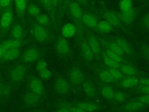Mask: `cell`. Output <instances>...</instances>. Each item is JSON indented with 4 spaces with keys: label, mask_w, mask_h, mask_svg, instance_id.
I'll use <instances>...</instances> for the list:
<instances>
[{
    "label": "cell",
    "mask_w": 149,
    "mask_h": 112,
    "mask_svg": "<svg viewBox=\"0 0 149 112\" xmlns=\"http://www.w3.org/2000/svg\"><path fill=\"white\" fill-rule=\"evenodd\" d=\"M13 20V11L10 5L3 9L1 13L0 29L2 33H5L10 26Z\"/></svg>",
    "instance_id": "6da1fadb"
},
{
    "label": "cell",
    "mask_w": 149,
    "mask_h": 112,
    "mask_svg": "<svg viewBox=\"0 0 149 112\" xmlns=\"http://www.w3.org/2000/svg\"><path fill=\"white\" fill-rule=\"evenodd\" d=\"M42 56V51L38 48L32 47L25 51L22 60L24 63H31L39 60Z\"/></svg>",
    "instance_id": "7a4b0ae2"
},
{
    "label": "cell",
    "mask_w": 149,
    "mask_h": 112,
    "mask_svg": "<svg viewBox=\"0 0 149 112\" xmlns=\"http://www.w3.org/2000/svg\"><path fill=\"white\" fill-rule=\"evenodd\" d=\"M41 96L30 91L26 93L22 97V103L26 107H33L40 103Z\"/></svg>",
    "instance_id": "3957f363"
},
{
    "label": "cell",
    "mask_w": 149,
    "mask_h": 112,
    "mask_svg": "<svg viewBox=\"0 0 149 112\" xmlns=\"http://www.w3.org/2000/svg\"><path fill=\"white\" fill-rule=\"evenodd\" d=\"M27 71V66L23 64L16 65L12 69L10 74V79L13 82H20L24 76Z\"/></svg>",
    "instance_id": "277c9868"
},
{
    "label": "cell",
    "mask_w": 149,
    "mask_h": 112,
    "mask_svg": "<svg viewBox=\"0 0 149 112\" xmlns=\"http://www.w3.org/2000/svg\"><path fill=\"white\" fill-rule=\"evenodd\" d=\"M29 87L32 91L40 96L44 94V86L42 81L36 76H31L29 80Z\"/></svg>",
    "instance_id": "5b68a950"
},
{
    "label": "cell",
    "mask_w": 149,
    "mask_h": 112,
    "mask_svg": "<svg viewBox=\"0 0 149 112\" xmlns=\"http://www.w3.org/2000/svg\"><path fill=\"white\" fill-rule=\"evenodd\" d=\"M54 88L57 93L63 95L66 94L69 92V85L64 78L59 76L55 80Z\"/></svg>",
    "instance_id": "8992f818"
},
{
    "label": "cell",
    "mask_w": 149,
    "mask_h": 112,
    "mask_svg": "<svg viewBox=\"0 0 149 112\" xmlns=\"http://www.w3.org/2000/svg\"><path fill=\"white\" fill-rule=\"evenodd\" d=\"M69 79L72 84L79 85L83 82L84 76L80 69L77 68H73L69 72Z\"/></svg>",
    "instance_id": "52a82bcc"
},
{
    "label": "cell",
    "mask_w": 149,
    "mask_h": 112,
    "mask_svg": "<svg viewBox=\"0 0 149 112\" xmlns=\"http://www.w3.org/2000/svg\"><path fill=\"white\" fill-rule=\"evenodd\" d=\"M68 9L70 14L75 19H80L82 16V11L79 4L77 1L68 0Z\"/></svg>",
    "instance_id": "ba28073f"
},
{
    "label": "cell",
    "mask_w": 149,
    "mask_h": 112,
    "mask_svg": "<svg viewBox=\"0 0 149 112\" xmlns=\"http://www.w3.org/2000/svg\"><path fill=\"white\" fill-rule=\"evenodd\" d=\"M80 38L81 50L83 56L87 60L92 61L94 58V54L92 51L87 41H86V40L84 38H83L82 36L80 37Z\"/></svg>",
    "instance_id": "9c48e42d"
},
{
    "label": "cell",
    "mask_w": 149,
    "mask_h": 112,
    "mask_svg": "<svg viewBox=\"0 0 149 112\" xmlns=\"http://www.w3.org/2000/svg\"><path fill=\"white\" fill-rule=\"evenodd\" d=\"M113 41L118 45L122 51L127 55H133L134 52L129 43L124 38L119 37H113Z\"/></svg>",
    "instance_id": "30bf717a"
},
{
    "label": "cell",
    "mask_w": 149,
    "mask_h": 112,
    "mask_svg": "<svg viewBox=\"0 0 149 112\" xmlns=\"http://www.w3.org/2000/svg\"><path fill=\"white\" fill-rule=\"evenodd\" d=\"M136 9L132 6L127 10L121 12L119 19L121 20L123 23L127 24H129L134 21L136 16Z\"/></svg>",
    "instance_id": "8fae6325"
},
{
    "label": "cell",
    "mask_w": 149,
    "mask_h": 112,
    "mask_svg": "<svg viewBox=\"0 0 149 112\" xmlns=\"http://www.w3.org/2000/svg\"><path fill=\"white\" fill-rule=\"evenodd\" d=\"M12 88L10 83L0 81V102L4 101L10 96Z\"/></svg>",
    "instance_id": "7c38bea8"
},
{
    "label": "cell",
    "mask_w": 149,
    "mask_h": 112,
    "mask_svg": "<svg viewBox=\"0 0 149 112\" xmlns=\"http://www.w3.org/2000/svg\"><path fill=\"white\" fill-rule=\"evenodd\" d=\"M34 35L36 39L40 42H44L47 40L48 38V32L41 25L36 24L33 29Z\"/></svg>",
    "instance_id": "4fadbf2b"
},
{
    "label": "cell",
    "mask_w": 149,
    "mask_h": 112,
    "mask_svg": "<svg viewBox=\"0 0 149 112\" xmlns=\"http://www.w3.org/2000/svg\"><path fill=\"white\" fill-rule=\"evenodd\" d=\"M146 107L147 106L144 103L138 100L134 102H130L126 103L123 107V110L126 111H136L142 110Z\"/></svg>",
    "instance_id": "5bb4252c"
},
{
    "label": "cell",
    "mask_w": 149,
    "mask_h": 112,
    "mask_svg": "<svg viewBox=\"0 0 149 112\" xmlns=\"http://www.w3.org/2000/svg\"><path fill=\"white\" fill-rule=\"evenodd\" d=\"M87 42L92 51L93 52L94 54H95L97 55H99L100 53L101 48H100L99 41L97 40V38L94 36L90 34L89 32H88L87 33Z\"/></svg>",
    "instance_id": "9a60e30c"
},
{
    "label": "cell",
    "mask_w": 149,
    "mask_h": 112,
    "mask_svg": "<svg viewBox=\"0 0 149 112\" xmlns=\"http://www.w3.org/2000/svg\"><path fill=\"white\" fill-rule=\"evenodd\" d=\"M56 49L59 54H67L69 51V43L63 37H60L56 41Z\"/></svg>",
    "instance_id": "2e32d148"
},
{
    "label": "cell",
    "mask_w": 149,
    "mask_h": 112,
    "mask_svg": "<svg viewBox=\"0 0 149 112\" xmlns=\"http://www.w3.org/2000/svg\"><path fill=\"white\" fill-rule=\"evenodd\" d=\"M81 20L84 24L93 29H98V21L97 19L92 15L89 13H84L81 16Z\"/></svg>",
    "instance_id": "e0dca14e"
},
{
    "label": "cell",
    "mask_w": 149,
    "mask_h": 112,
    "mask_svg": "<svg viewBox=\"0 0 149 112\" xmlns=\"http://www.w3.org/2000/svg\"><path fill=\"white\" fill-rule=\"evenodd\" d=\"M100 42L102 43V44L104 46V47H105V48L109 49V50L113 51L114 52L116 53L117 54H118L120 56H122V57L124 56L125 52L118 46V45L117 44H116L115 42L106 41V40H104L101 38H100Z\"/></svg>",
    "instance_id": "ac0fdd59"
},
{
    "label": "cell",
    "mask_w": 149,
    "mask_h": 112,
    "mask_svg": "<svg viewBox=\"0 0 149 112\" xmlns=\"http://www.w3.org/2000/svg\"><path fill=\"white\" fill-rule=\"evenodd\" d=\"M103 15L105 20L108 22L112 26H118L120 25V20L115 13L111 11H104Z\"/></svg>",
    "instance_id": "d6986e66"
},
{
    "label": "cell",
    "mask_w": 149,
    "mask_h": 112,
    "mask_svg": "<svg viewBox=\"0 0 149 112\" xmlns=\"http://www.w3.org/2000/svg\"><path fill=\"white\" fill-rule=\"evenodd\" d=\"M139 78L134 76H129L123 78L120 85L125 88H132L137 86L139 83Z\"/></svg>",
    "instance_id": "ffe728a7"
},
{
    "label": "cell",
    "mask_w": 149,
    "mask_h": 112,
    "mask_svg": "<svg viewBox=\"0 0 149 112\" xmlns=\"http://www.w3.org/2000/svg\"><path fill=\"white\" fill-rule=\"evenodd\" d=\"M19 55L20 50L19 49V48H10L6 50V51L5 52L1 60L5 61H12L17 58L19 56Z\"/></svg>",
    "instance_id": "44dd1931"
},
{
    "label": "cell",
    "mask_w": 149,
    "mask_h": 112,
    "mask_svg": "<svg viewBox=\"0 0 149 112\" xmlns=\"http://www.w3.org/2000/svg\"><path fill=\"white\" fill-rule=\"evenodd\" d=\"M76 26L70 23H66L62 29V34L64 37L70 38L73 36L76 33Z\"/></svg>",
    "instance_id": "7402d4cb"
},
{
    "label": "cell",
    "mask_w": 149,
    "mask_h": 112,
    "mask_svg": "<svg viewBox=\"0 0 149 112\" xmlns=\"http://www.w3.org/2000/svg\"><path fill=\"white\" fill-rule=\"evenodd\" d=\"M100 79L106 83H112L115 82L116 79L111 75V74L108 72V71L104 69H100L98 73Z\"/></svg>",
    "instance_id": "603a6c76"
},
{
    "label": "cell",
    "mask_w": 149,
    "mask_h": 112,
    "mask_svg": "<svg viewBox=\"0 0 149 112\" xmlns=\"http://www.w3.org/2000/svg\"><path fill=\"white\" fill-rule=\"evenodd\" d=\"M119 71L123 74L127 76H134L137 74V70L133 66L129 64H122L119 68Z\"/></svg>",
    "instance_id": "cb8c5ba5"
},
{
    "label": "cell",
    "mask_w": 149,
    "mask_h": 112,
    "mask_svg": "<svg viewBox=\"0 0 149 112\" xmlns=\"http://www.w3.org/2000/svg\"><path fill=\"white\" fill-rule=\"evenodd\" d=\"M22 42V40L12 38L5 41L2 43V44L6 50H8L10 48H19L21 46Z\"/></svg>",
    "instance_id": "d4e9b609"
},
{
    "label": "cell",
    "mask_w": 149,
    "mask_h": 112,
    "mask_svg": "<svg viewBox=\"0 0 149 112\" xmlns=\"http://www.w3.org/2000/svg\"><path fill=\"white\" fill-rule=\"evenodd\" d=\"M83 89L85 94L90 97H93L95 96V89L93 84L88 80H86L83 83Z\"/></svg>",
    "instance_id": "484cf974"
},
{
    "label": "cell",
    "mask_w": 149,
    "mask_h": 112,
    "mask_svg": "<svg viewBox=\"0 0 149 112\" xmlns=\"http://www.w3.org/2000/svg\"><path fill=\"white\" fill-rule=\"evenodd\" d=\"M102 57L104 62L109 67H112V68H119L121 65L122 64L120 62H119L118 61H116L113 60V59L109 57L106 54L102 53Z\"/></svg>",
    "instance_id": "4316f807"
},
{
    "label": "cell",
    "mask_w": 149,
    "mask_h": 112,
    "mask_svg": "<svg viewBox=\"0 0 149 112\" xmlns=\"http://www.w3.org/2000/svg\"><path fill=\"white\" fill-rule=\"evenodd\" d=\"M98 30L104 33H108L112 30V25L107 20H102L98 23Z\"/></svg>",
    "instance_id": "83f0119b"
},
{
    "label": "cell",
    "mask_w": 149,
    "mask_h": 112,
    "mask_svg": "<svg viewBox=\"0 0 149 112\" xmlns=\"http://www.w3.org/2000/svg\"><path fill=\"white\" fill-rule=\"evenodd\" d=\"M44 8L47 10L49 15L54 18L55 10L53 6L52 0H40Z\"/></svg>",
    "instance_id": "f1b7e54d"
},
{
    "label": "cell",
    "mask_w": 149,
    "mask_h": 112,
    "mask_svg": "<svg viewBox=\"0 0 149 112\" xmlns=\"http://www.w3.org/2000/svg\"><path fill=\"white\" fill-rule=\"evenodd\" d=\"M15 4L18 15H24L26 9V0H15Z\"/></svg>",
    "instance_id": "f546056e"
},
{
    "label": "cell",
    "mask_w": 149,
    "mask_h": 112,
    "mask_svg": "<svg viewBox=\"0 0 149 112\" xmlns=\"http://www.w3.org/2000/svg\"><path fill=\"white\" fill-rule=\"evenodd\" d=\"M101 94L104 97H105L108 100H112L113 99V94H114V91L109 86H104L101 88Z\"/></svg>",
    "instance_id": "4dcf8cb0"
},
{
    "label": "cell",
    "mask_w": 149,
    "mask_h": 112,
    "mask_svg": "<svg viewBox=\"0 0 149 112\" xmlns=\"http://www.w3.org/2000/svg\"><path fill=\"white\" fill-rule=\"evenodd\" d=\"M76 105H77V107L83 109L85 111H95L99 108L98 106H97L96 104H92V103L81 102V103H77Z\"/></svg>",
    "instance_id": "1f68e13d"
},
{
    "label": "cell",
    "mask_w": 149,
    "mask_h": 112,
    "mask_svg": "<svg viewBox=\"0 0 149 112\" xmlns=\"http://www.w3.org/2000/svg\"><path fill=\"white\" fill-rule=\"evenodd\" d=\"M105 54L111 58L113 59V60L118 61L120 63H128L129 62L127 61L126 60H125L122 56L119 55L118 54H117L116 53L114 52L113 51L109 50V49H107L105 50Z\"/></svg>",
    "instance_id": "d6a6232c"
},
{
    "label": "cell",
    "mask_w": 149,
    "mask_h": 112,
    "mask_svg": "<svg viewBox=\"0 0 149 112\" xmlns=\"http://www.w3.org/2000/svg\"><path fill=\"white\" fill-rule=\"evenodd\" d=\"M23 29L20 24H16L12 32V35L13 38L22 40L23 37Z\"/></svg>",
    "instance_id": "836d02e7"
},
{
    "label": "cell",
    "mask_w": 149,
    "mask_h": 112,
    "mask_svg": "<svg viewBox=\"0 0 149 112\" xmlns=\"http://www.w3.org/2000/svg\"><path fill=\"white\" fill-rule=\"evenodd\" d=\"M107 70L116 80H119L124 78L123 74L119 70H118V68L108 66V68H107Z\"/></svg>",
    "instance_id": "e575fe53"
},
{
    "label": "cell",
    "mask_w": 149,
    "mask_h": 112,
    "mask_svg": "<svg viewBox=\"0 0 149 112\" xmlns=\"http://www.w3.org/2000/svg\"><path fill=\"white\" fill-rule=\"evenodd\" d=\"M119 7L121 12H125L132 7V0H120Z\"/></svg>",
    "instance_id": "d590c367"
},
{
    "label": "cell",
    "mask_w": 149,
    "mask_h": 112,
    "mask_svg": "<svg viewBox=\"0 0 149 112\" xmlns=\"http://www.w3.org/2000/svg\"><path fill=\"white\" fill-rule=\"evenodd\" d=\"M140 52L142 57L149 61V44L142 43L140 46Z\"/></svg>",
    "instance_id": "8d00e7d4"
},
{
    "label": "cell",
    "mask_w": 149,
    "mask_h": 112,
    "mask_svg": "<svg viewBox=\"0 0 149 112\" xmlns=\"http://www.w3.org/2000/svg\"><path fill=\"white\" fill-rule=\"evenodd\" d=\"M37 20L39 24L42 26H47L49 22V18L48 16L45 13L39 14L37 16Z\"/></svg>",
    "instance_id": "74e56055"
},
{
    "label": "cell",
    "mask_w": 149,
    "mask_h": 112,
    "mask_svg": "<svg viewBox=\"0 0 149 112\" xmlns=\"http://www.w3.org/2000/svg\"><path fill=\"white\" fill-rule=\"evenodd\" d=\"M28 13L32 16L37 17L40 14V9L35 4L30 3L28 6Z\"/></svg>",
    "instance_id": "f35d334b"
},
{
    "label": "cell",
    "mask_w": 149,
    "mask_h": 112,
    "mask_svg": "<svg viewBox=\"0 0 149 112\" xmlns=\"http://www.w3.org/2000/svg\"><path fill=\"white\" fill-rule=\"evenodd\" d=\"M141 24L143 29L149 31V12L144 14L141 18Z\"/></svg>",
    "instance_id": "ab89813d"
},
{
    "label": "cell",
    "mask_w": 149,
    "mask_h": 112,
    "mask_svg": "<svg viewBox=\"0 0 149 112\" xmlns=\"http://www.w3.org/2000/svg\"><path fill=\"white\" fill-rule=\"evenodd\" d=\"M113 99L118 102H122L125 100L126 96L124 93L120 91H118L114 93Z\"/></svg>",
    "instance_id": "60d3db41"
},
{
    "label": "cell",
    "mask_w": 149,
    "mask_h": 112,
    "mask_svg": "<svg viewBox=\"0 0 149 112\" xmlns=\"http://www.w3.org/2000/svg\"><path fill=\"white\" fill-rule=\"evenodd\" d=\"M47 64L44 60H40L36 64V69L38 72L47 68Z\"/></svg>",
    "instance_id": "b9f144b4"
},
{
    "label": "cell",
    "mask_w": 149,
    "mask_h": 112,
    "mask_svg": "<svg viewBox=\"0 0 149 112\" xmlns=\"http://www.w3.org/2000/svg\"><path fill=\"white\" fill-rule=\"evenodd\" d=\"M39 75L41 79H42L44 80H47L51 77V72L48 69L46 68V69L42 70V71L40 72Z\"/></svg>",
    "instance_id": "7bdbcfd3"
},
{
    "label": "cell",
    "mask_w": 149,
    "mask_h": 112,
    "mask_svg": "<svg viewBox=\"0 0 149 112\" xmlns=\"http://www.w3.org/2000/svg\"><path fill=\"white\" fill-rule=\"evenodd\" d=\"M12 0H0V10H2L10 5Z\"/></svg>",
    "instance_id": "ee69618b"
},
{
    "label": "cell",
    "mask_w": 149,
    "mask_h": 112,
    "mask_svg": "<svg viewBox=\"0 0 149 112\" xmlns=\"http://www.w3.org/2000/svg\"><path fill=\"white\" fill-rule=\"evenodd\" d=\"M137 100L146 104H149V94H145L137 99Z\"/></svg>",
    "instance_id": "f6af8a7d"
},
{
    "label": "cell",
    "mask_w": 149,
    "mask_h": 112,
    "mask_svg": "<svg viewBox=\"0 0 149 112\" xmlns=\"http://www.w3.org/2000/svg\"><path fill=\"white\" fill-rule=\"evenodd\" d=\"M139 90H140V92L145 94H149V86L143 85L139 88Z\"/></svg>",
    "instance_id": "bcb514c9"
},
{
    "label": "cell",
    "mask_w": 149,
    "mask_h": 112,
    "mask_svg": "<svg viewBox=\"0 0 149 112\" xmlns=\"http://www.w3.org/2000/svg\"><path fill=\"white\" fill-rule=\"evenodd\" d=\"M139 82L142 85L149 86V78H141L139 80Z\"/></svg>",
    "instance_id": "7dc6e473"
},
{
    "label": "cell",
    "mask_w": 149,
    "mask_h": 112,
    "mask_svg": "<svg viewBox=\"0 0 149 112\" xmlns=\"http://www.w3.org/2000/svg\"><path fill=\"white\" fill-rule=\"evenodd\" d=\"M6 50H7L3 47V46L2 44H0V60L2 58V57L3 56Z\"/></svg>",
    "instance_id": "c3c4849f"
},
{
    "label": "cell",
    "mask_w": 149,
    "mask_h": 112,
    "mask_svg": "<svg viewBox=\"0 0 149 112\" xmlns=\"http://www.w3.org/2000/svg\"><path fill=\"white\" fill-rule=\"evenodd\" d=\"M53 6L55 9V10L59 7V0H52Z\"/></svg>",
    "instance_id": "681fc988"
},
{
    "label": "cell",
    "mask_w": 149,
    "mask_h": 112,
    "mask_svg": "<svg viewBox=\"0 0 149 112\" xmlns=\"http://www.w3.org/2000/svg\"><path fill=\"white\" fill-rule=\"evenodd\" d=\"M79 4L83 5V6H87L88 4L87 0H76Z\"/></svg>",
    "instance_id": "f907efd6"
},
{
    "label": "cell",
    "mask_w": 149,
    "mask_h": 112,
    "mask_svg": "<svg viewBox=\"0 0 149 112\" xmlns=\"http://www.w3.org/2000/svg\"><path fill=\"white\" fill-rule=\"evenodd\" d=\"M68 0H59V7H63V4H65L66 2H67Z\"/></svg>",
    "instance_id": "816d5d0a"
},
{
    "label": "cell",
    "mask_w": 149,
    "mask_h": 112,
    "mask_svg": "<svg viewBox=\"0 0 149 112\" xmlns=\"http://www.w3.org/2000/svg\"><path fill=\"white\" fill-rule=\"evenodd\" d=\"M138 1H141V2H146V1H149V0H138Z\"/></svg>",
    "instance_id": "f5cc1de1"
},
{
    "label": "cell",
    "mask_w": 149,
    "mask_h": 112,
    "mask_svg": "<svg viewBox=\"0 0 149 112\" xmlns=\"http://www.w3.org/2000/svg\"><path fill=\"white\" fill-rule=\"evenodd\" d=\"M0 78H1V76H0Z\"/></svg>",
    "instance_id": "db71d44e"
},
{
    "label": "cell",
    "mask_w": 149,
    "mask_h": 112,
    "mask_svg": "<svg viewBox=\"0 0 149 112\" xmlns=\"http://www.w3.org/2000/svg\"><path fill=\"white\" fill-rule=\"evenodd\" d=\"M67 2H68V1H67Z\"/></svg>",
    "instance_id": "11a10c76"
}]
</instances>
